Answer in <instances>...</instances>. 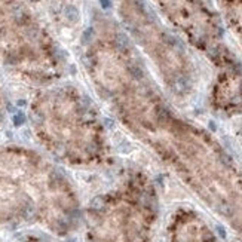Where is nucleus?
Returning a JSON list of instances; mask_svg holds the SVG:
<instances>
[{
    "instance_id": "f257e3e1",
    "label": "nucleus",
    "mask_w": 242,
    "mask_h": 242,
    "mask_svg": "<svg viewBox=\"0 0 242 242\" xmlns=\"http://www.w3.org/2000/svg\"><path fill=\"white\" fill-rule=\"evenodd\" d=\"M158 198L152 183L132 172L86 208V242H152Z\"/></svg>"
},
{
    "instance_id": "f03ea898",
    "label": "nucleus",
    "mask_w": 242,
    "mask_h": 242,
    "mask_svg": "<svg viewBox=\"0 0 242 242\" xmlns=\"http://www.w3.org/2000/svg\"><path fill=\"white\" fill-rule=\"evenodd\" d=\"M169 242H220L202 217L192 209H178L169 223Z\"/></svg>"
},
{
    "instance_id": "7ed1b4c3",
    "label": "nucleus",
    "mask_w": 242,
    "mask_h": 242,
    "mask_svg": "<svg viewBox=\"0 0 242 242\" xmlns=\"http://www.w3.org/2000/svg\"><path fill=\"white\" fill-rule=\"evenodd\" d=\"M65 15H67V19L71 21V22H76V21L79 19V11H77L75 6H67Z\"/></svg>"
}]
</instances>
